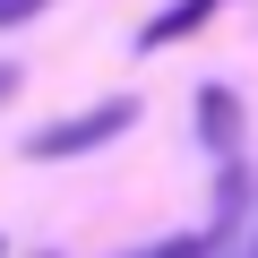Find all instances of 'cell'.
Here are the masks:
<instances>
[{
    "instance_id": "obj_5",
    "label": "cell",
    "mask_w": 258,
    "mask_h": 258,
    "mask_svg": "<svg viewBox=\"0 0 258 258\" xmlns=\"http://www.w3.org/2000/svg\"><path fill=\"white\" fill-rule=\"evenodd\" d=\"M43 9H52V0H0V26H35Z\"/></svg>"
},
{
    "instance_id": "obj_2",
    "label": "cell",
    "mask_w": 258,
    "mask_h": 258,
    "mask_svg": "<svg viewBox=\"0 0 258 258\" xmlns=\"http://www.w3.org/2000/svg\"><path fill=\"white\" fill-rule=\"evenodd\" d=\"M224 9V0H172V9H155L147 26H138V52H164V43H181V35H198L207 18Z\"/></svg>"
},
{
    "instance_id": "obj_1",
    "label": "cell",
    "mask_w": 258,
    "mask_h": 258,
    "mask_svg": "<svg viewBox=\"0 0 258 258\" xmlns=\"http://www.w3.org/2000/svg\"><path fill=\"white\" fill-rule=\"evenodd\" d=\"M129 120H138V103H129V95H112V103H95V112H78V120H52V129H35V138H26V155H35V164H60V155H86V147L120 138Z\"/></svg>"
},
{
    "instance_id": "obj_4",
    "label": "cell",
    "mask_w": 258,
    "mask_h": 258,
    "mask_svg": "<svg viewBox=\"0 0 258 258\" xmlns=\"http://www.w3.org/2000/svg\"><path fill=\"white\" fill-rule=\"evenodd\" d=\"M215 249V232H189V241H164V249H147V258H207Z\"/></svg>"
},
{
    "instance_id": "obj_3",
    "label": "cell",
    "mask_w": 258,
    "mask_h": 258,
    "mask_svg": "<svg viewBox=\"0 0 258 258\" xmlns=\"http://www.w3.org/2000/svg\"><path fill=\"white\" fill-rule=\"evenodd\" d=\"M198 138H207L215 155L241 147V103H232V86H198Z\"/></svg>"
}]
</instances>
